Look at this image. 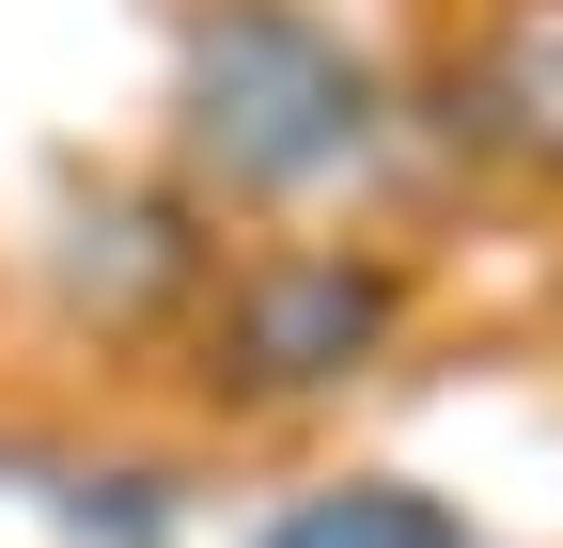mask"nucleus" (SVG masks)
<instances>
[{
	"label": "nucleus",
	"instance_id": "obj_3",
	"mask_svg": "<svg viewBox=\"0 0 563 548\" xmlns=\"http://www.w3.org/2000/svg\"><path fill=\"white\" fill-rule=\"evenodd\" d=\"M251 548H485L454 502H422V486H376V470H344V486H298Z\"/></svg>",
	"mask_w": 563,
	"mask_h": 548
},
{
	"label": "nucleus",
	"instance_id": "obj_1",
	"mask_svg": "<svg viewBox=\"0 0 563 548\" xmlns=\"http://www.w3.org/2000/svg\"><path fill=\"white\" fill-rule=\"evenodd\" d=\"M407 79L329 17V0H203L173 47V173L251 235L344 220L407 157Z\"/></svg>",
	"mask_w": 563,
	"mask_h": 548
},
{
	"label": "nucleus",
	"instance_id": "obj_2",
	"mask_svg": "<svg viewBox=\"0 0 563 548\" xmlns=\"http://www.w3.org/2000/svg\"><path fill=\"white\" fill-rule=\"evenodd\" d=\"M407 346H422V266H407L391 235H344V220H298V235L220 251L203 314L173 329L188 407L266 424V439H298V424H329V407H361Z\"/></svg>",
	"mask_w": 563,
	"mask_h": 548
}]
</instances>
